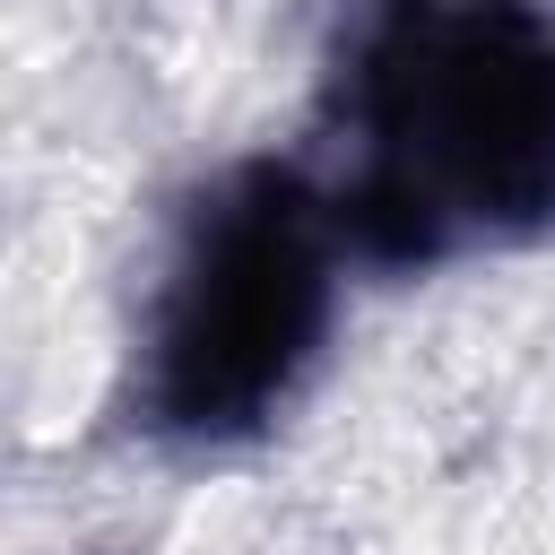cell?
<instances>
[{
  "instance_id": "obj_1",
  "label": "cell",
  "mask_w": 555,
  "mask_h": 555,
  "mask_svg": "<svg viewBox=\"0 0 555 555\" xmlns=\"http://www.w3.org/2000/svg\"><path fill=\"white\" fill-rule=\"evenodd\" d=\"M295 295H304V260L286 243V225H225V243L199 269L191 321H182V364H191V408L260 390L295 338Z\"/></svg>"
}]
</instances>
